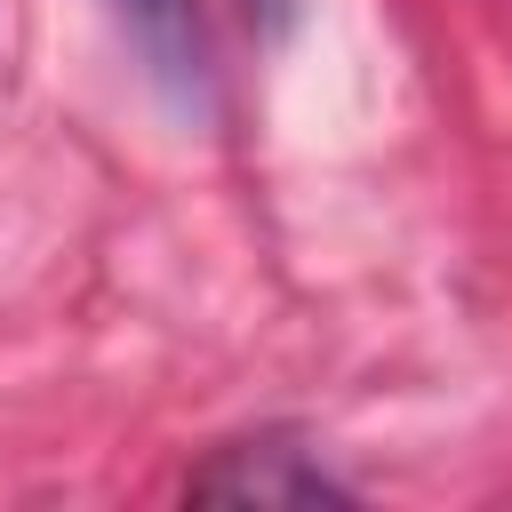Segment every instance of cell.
I'll list each match as a JSON object with an SVG mask.
<instances>
[{"mask_svg":"<svg viewBox=\"0 0 512 512\" xmlns=\"http://www.w3.org/2000/svg\"><path fill=\"white\" fill-rule=\"evenodd\" d=\"M192 504H256V512H312V504H360V488L296 432H256V440H232L216 448L192 480H184Z\"/></svg>","mask_w":512,"mask_h":512,"instance_id":"obj_1","label":"cell"},{"mask_svg":"<svg viewBox=\"0 0 512 512\" xmlns=\"http://www.w3.org/2000/svg\"><path fill=\"white\" fill-rule=\"evenodd\" d=\"M136 32V48L152 56L160 80L176 88H200V24H192V0H112Z\"/></svg>","mask_w":512,"mask_h":512,"instance_id":"obj_2","label":"cell"},{"mask_svg":"<svg viewBox=\"0 0 512 512\" xmlns=\"http://www.w3.org/2000/svg\"><path fill=\"white\" fill-rule=\"evenodd\" d=\"M264 8H280V0H264Z\"/></svg>","mask_w":512,"mask_h":512,"instance_id":"obj_3","label":"cell"}]
</instances>
